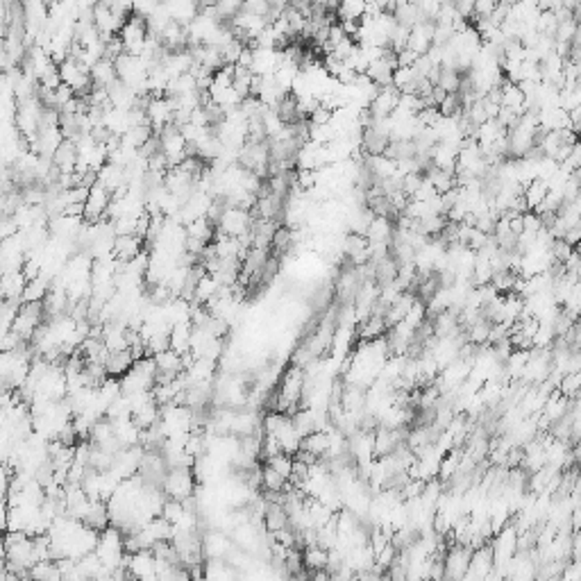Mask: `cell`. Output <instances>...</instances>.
Segmentation results:
<instances>
[{
    "label": "cell",
    "instance_id": "obj_1",
    "mask_svg": "<svg viewBox=\"0 0 581 581\" xmlns=\"http://www.w3.org/2000/svg\"><path fill=\"white\" fill-rule=\"evenodd\" d=\"M41 320H43V304L41 302H23L19 307L16 316H14L12 332L25 343V341L32 339L34 332L39 330Z\"/></svg>",
    "mask_w": 581,
    "mask_h": 581
},
{
    "label": "cell",
    "instance_id": "obj_2",
    "mask_svg": "<svg viewBox=\"0 0 581 581\" xmlns=\"http://www.w3.org/2000/svg\"><path fill=\"white\" fill-rule=\"evenodd\" d=\"M163 495L173 497V500H186L196 490V477H193L191 468H168L166 477L161 481Z\"/></svg>",
    "mask_w": 581,
    "mask_h": 581
},
{
    "label": "cell",
    "instance_id": "obj_3",
    "mask_svg": "<svg viewBox=\"0 0 581 581\" xmlns=\"http://www.w3.org/2000/svg\"><path fill=\"white\" fill-rule=\"evenodd\" d=\"M472 549L461 543L448 545V552L443 554V579H464L468 563H470Z\"/></svg>",
    "mask_w": 581,
    "mask_h": 581
},
{
    "label": "cell",
    "instance_id": "obj_4",
    "mask_svg": "<svg viewBox=\"0 0 581 581\" xmlns=\"http://www.w3.org/2000/svg\"><path fill=\"white\" fill-rule=\"evenodd\" d=\"M252 225V214L241 207H227L223 212L220 220L216 223V232L227 234V236H243L250 232Z\"/></svg>",
    "mask_w": 581,
    "mask_h": 581
},
{
    "label": "cell",
    "instance_id": "obj_5",
    "mask_svg": "<svg viewBox=\"0 0 581 581\" xmlns=\"http://www.w3.org/2000/svg\"><path fill=\"white\" fill-rule=\"evenodd\" d=\"M109 200H111V193L102 184L95 182L91 189H89V198L84 200V212H82L84 223H98L105 218Z\"/></svg>",
    "mask_w": 581,
    "mask_h": 581
},
{
    "label": "cell",
    "instance_id": "obj_6",
    "mask_svg": "<svg viewBox=\"0 0 581 581\" xmlns=\"http://www.w3.org/2000/svg\"><path fill=\"white\" fill-rule=\"evenodd\" d=\"M398 100H400V91L393 84L389 87H382L379 91L372 95V100L368 102V111L372 118H389L393 114V109L398 107Z\"/></svg>",
    "mask_w": 581,
    "mask_h": 581
},
{
    "label": "cell",
    "instance_id": "obj_7",
    "mask_svg": "<svg viewBox=\"0 0 581 581\" xmlns=\"http://www.w3.org/2000/svg\"><path fill=\"white\" fill-rule=\"evenodd\" d=\"M490 570H493V552H490V545L486 543V545L472 549L464 579H488Z\"/></svg>",
    "mask_w": 581,
    "mask_h": 581
},
{
    "label": "cell",
    "instance_id": "obj_8",
    "mask_svg": "<svg viewBox=\"0 0 581 581\" xmlns=\"http://www.w3.org/2000/svg\"><path fill=\"white\" fill-rule=\"evenodd\" d=\"M50 161L59 168V173H73L78 168V146L76 141L64 139L62 144L57 146V150L53 152Z\"/></svg>",
    "mask_w": 581,
    "mask_h": 581
},
{
    "label": "cell",
    "instance_id": "obj_9",
    "mask_svg": "<svg viewBox=\"0 0 581 581\" xmlns=\"http://www.w3.org/2000/svg\"><path fill=\"white\" fill-rule=\"evenodd\" d=\"M144 238L137 234H128V236H116L114 238V259L116 262H130L137 255L144 252Z\"/></svg>",
    "mask_w": 581,
    "mask_h": 581
},
{
    "label": "cell",
    "instance_id": "obj_10",
    "mask_svg": "<svg viewBox=\"0 0 581 581\" xmlns=\"http://www.w3.org/2000/svg\"><path fill=\"white\" fill-rule=\"evenodd\" d=\"M332 337H334V323L332 320H323V323H320V327L318 330L311 334V339H309V352H311V356H320V354H325L327 350H330V345H332Z\"/></svg>",
    "mask_w": 581,
    "mask_h": 581
},
{
    "label": "cell",
    "instance_id": "obj_11",
    "mask_svg": "<svg viewBox=\"0 0 581 581\" xmlns=\"http://www.w3.org/2000/svg\"><path fill=\"white\" fill-rule=\"evenodd\" d=\"M275 438L280 441V448L282 452H286V454H295L297 450H300V441H302V436H300V431L295 429V424L290 418H286L284 422L280 424V429L273 434Z\"/></svg>",
    "mask_w": 581,
    "mask_h": 581
},
{
    "label": "cell",
    "instance_id": "obj_12",
    "mask_svg": "<svg viewBox=\"0 0 581 581\" xmlns=\"http://www.w3.org/2000/svg\"><path fill=\"white\" fill-rule=\"evenodd\" d=\"M111 424H114V436H116V441L121 443V448H132V445L141 443V429L134 424L132 418L111 420Z\"/></svg>",
    "mask_w": 581,
    "mask_h": 581
},
{
    "label": "cell",
    "instance_id": "obj_13",
    "mask_svg": "<svg viewBox=\"0 0 581 581\" xmlns=\"http://www.w3.org/2000/svg\"><path fill=\"white\" fill-rule=\"evenodd\" d=\"M191 332H193L191 320L173 325V327H170V332H168V348L175 350V352H180V354L189 352V348H191Z\"/></svg>",
    "mask_w": 581,
    "mask_h": 581
},
{
    "label": "cell",
    "instance_id": "obj_14",
    "mask_svg": "<svg viewBox=\"0 0 581 581\" xmlns=\"http://www.w3.org/2000/svg\"><path fill=\"white\" fill-rule=\"evenodd\" d=\"M393 232H396V227H393L391 218L375 216L366 229V238H368V243H391Z\"/></svg>",
    "mask_w": 581,
    "mask_h": 581
},
{
    "label": "cell",
    "instance_id": "obj_15",
    "mask_svg": "<svg viewBox=\"0 0 581 581\" xmlns=\"http://www.w3.org/2000/svg\"><path fill=\"white\" fill-rule=\"evenodd\" d=\"M132 363H134V356L130 352V348L128 350H118V352H109L107 361H105L107 375L121 379L125 372L132 368Z\"/></svg>",
    "mask_w": 581,
    "mask_h": 581
},
{
    "label": "cell",
    "instance_id": "obj_16",
    "mask_svg": "<svg viewBox=\"0 0 581 581\" xmlns=\"http://www.w3.org/2000/svg\"><path fill=\"white\" fill-rule=\"evenodd\" d=\"M229 547H232V543H229L220 532H216V529H214V532H209V534H205V538H203V554L205 556H209V558H225Z\"/></svg>",
    "mask_w": 581,
    "mask_h": 581
},
{
    "label": "cell",
    "instance_id": "obj_17",
    "mask_svg": "<svg viewBox=\"0 0 581 581\" xmlns=\"http://www.w3.org/2000/svg\"><path fill=\"white\" fill-rule=\"evenodd\" d=\"M89 76H91L93 87H109L111 82L118 80L114 62H111V59H105V57L95 59L93 66H91V71H89Z\"/></svg>",
    "mask_w": 581,
    "mask_h": 581
},
{
    "label": "cell",
    "instance_id": "obj_18",
    "mask_svg": "<svg viewBox=\"0 0 581 581\" xmlns=\"http://www.w3.org/2000/svg\"><path fill=\"white\" fill-rule=\"evenodd\" d=\"M327 445H330V434H327V429H314V431H309L307 436H302L300 450H307L311 454H316L318 459H323L327 452Z\"/></svg>",
    "mask_w": 581,
    "mask_h": 581
},
{
    "label": "cell",
    "instance_id": "obj_19",
    "mask_svg": "<svg viewBox=\"0 0 581 581\" xmlns=\"http://www.w3.org/2000/svg\"><path fill=\"white\" fill-rule=\"evenodd\" d=\"M288 525V513L284 509V504L280 502H268L266 511H264V527L268 532H277V529Z\"/></svg>",
    "mask_w": 581,
    "mask_h": 581
},
{
    "label": "cell",
    "instance_id": "obj_20",
    "mask_svg": "<svg viewBox=\"0 0 581 581\" xmlns=\"http://www.w3.org/2000/svg\"><path fill=\"white\" fill-rule=\"evenodd\" d=\"M218 288H220V284L214 275H209V273L200 275V280L196 282V290H193V302H200V304L209 302L212 297L218 293Z\"/></svg>",
    "mask_w": 581,
    "mask_h": 581
},
{
    "label": "cell",
    "instance_id": "obj_21",
    "mask_svg": "<svg viewBox=\"0 0 581 581\" xmlns=\"http://www.w3.org/2000/svg\"><path fill=\"white\" fill-rule=\"evenodd\" d=\"M184 229H186V236H193L203 243H212L214 234H216V227L207 220V216H200V218H193L191 223H186Z\"/></svg>",
    "mask_w": 581,
    "mask_h": 581
},
{
    "label": "cell",
    "instance_id": "obj_22",
    "mask_svg": "<svg viewBox=\"0 0 581 581\" xmlns=\"http://www.w3.org/2000/svg\"><path fill=\"white\" fill-rule=\"evenodd\" d=\"M159 405L155 402V398L150 402H146L144 407H139L137 411L132 413V420L134 424H137L139 429H148V427H152L155 422H159Z\"/></svg>",
    "mask_w": 581,
    "mask_h": 581
},
{
    "label": "cell",
    "instance_id": "obj_23",
    "mask_svg": "<svg viewBox=\"0 0 581 581\" xmlns=\"http://www.w3.org/2000/svg\"><path fill=\"white\" fill-rule=\"evenodd\" d=\"M547 189H549L547 182L540 180V177H534L532 182H527L525 189H523V198H525L527 209H536V207L540 205V200L545 198Z\"/></svg>",
    "mask_w": 581,
    "mask_h": 581
},
{
    "label": "cell",
    "instance_id": "obj_24",
    "mask_svg": "<svg viewBox=\"0 0 581 581\" xmlns=\"http://www.w3.org/2000/svg\"><path fill=\"white\" fill-rule=\"evenodd\" d=\"M361 327H359V337L363 341H372V339H379L384 337L386 332V320L384 316H377V314H370L363 320H359Z\"/></svg>",
    "mask_w": 581,
    "mask_h": 581
},
{
    "label": "cell",
    "instance_id": "obj_25",
    "mask_svg": "<svg viewBox=\"0 0 581 581\" xmlns=\"http://www.w3.org/2000/svg\"><path fill=\"white\" fill-rule=\"evenodd\" d=\"M366 3L368 0H341L334 12L339 21H359L366 14Z\"/></svg>",
    "mask_w": 581,
    "mask_h": 581
},
{
    "label": "cell",
    "instance_id": "obj_26",
    "mask_svg": "<svg viewBox=\"0 0 581 581\" xmlns=\"http://www.w3.org/2000/svg\"><path fill=\"white\" fill-rule=\"evenodd\" d=\"M155 363H157V370H163V372H180L182 370V354L180 352H175V350H161V352H157L152 356Z\"/></svg>",
    "mask_w": 581,
    "mask_h": 581
},
{
    "label": "cell",
    "instance_id": "obj_27",
    "mask_svg": "<svg viewBox=\"0 0 581 581\" xmlns=\"http://www.w3.org/2000/svg\"><path fill=\"white\" fill-rule=\"evenodd\" d=\"M459 84H461V73L457 69L441 66L438 78H436V87H441L443 91H448V93H454V91H459Z\"/></svg>",
    "mask_w": 581,
    "mask_h": 581
},
{
    "label": "cell",
    "instance_id": "obj_28",
    "mask_svg": "<svg viewBox=\"0 0 581 581\" xmlns=\"http://www.w3.org/2000/svg\"><path fill=\"white\" fill-rule=\"evenodd\" d=\"M262 486L266 490H271V493H280V490L286 488V479L277 470H275V468H271V466L266 464L262 468Z\"/></svg>",
    "mask_w": 581,
    "mask_h": 581
},
{
    "label": "cell",
    "instance_id": "obj_29",
    "mask_svg": "<svg viewBox=\"0 0 581 581\" xmlns=\"http://www.w3.org/2000/svg\"><path fill=\"white\" fill-rule=\"evenodd\" d=\"M579 386H581V375L579 372H563L561 379H558L556 389L563 393L565 398L575 400L579 396Z\"/></svg>",
    "mask_w": 581,
    "mask_h": 581
},
{
    "label": "cell",
    "instance_id": "obj_30",
    "mask_svg": "<svg viewBox=\"0 0 581 581\" xmlns=\"http://www.w3.org/2000/svg\"><path fill=\"white\" fill-rule=\"evenodd\" d=\"M268 466L275 468L284 479H288L290 477V468H293V454H286V452H280V454H275V457H271L266 461Z\"/></svg>",
    "mask_w": 581,
    "mask_h": 581
},
{
    "label": "cell",
    "instance_id": "obj_31",
    "mask_svg": "<svg viewBox=\"0 0 581 581\" xmlns=\"http://www.w3.org/2000/svg\"><path fill=\"white\" fill-rule=\"evenodd\" d=\"M424 318H427V307H424L422 300H418V297H415V302L411 304V309L407 311V316L402 318V320H405V323L415 332V327H418Z\"/></svg>",
    "mask_w": 581,
    "mask_h": 581
},
{
    "label": "cell",
    "instance_id": "obj_32",
    "mask_svg": "<svg viewBox=\"0 0 581 581\" xmlns=\"http://www.w3.org/2000/svg\"><path fill=\"white\" fill-rule=\"evenodd\" d=\"M579 238H581V227L579 225L568 227L563 232V241L568 243V245H572V248H577V245H579Z\"/></svg>",
    "mask_w": 581,
    "mask_h": 581
},
{
    "label": "cell",
    "instance_id": "obj_33",
    "mask_svg": "<svg viewBox=\"0 0 581 581\" xmlns=\"http://www.w3.org/2000/svg\"><path fill=\"white\" fill-rule=\"evenodd\" d=\"M415 55L413 50H409V48H402L400 53H396V59H398V66H413L415 62Z\"/></svg>",
    "mask_w": 581,
    "mask_h": 581
},
{
    "label": "cell",
    "instance_id": "obj_34",
    "mask_svg": "<svg viewBox=\"0 0 581 581\" xmlns=\"http://www.w3.org/2000/svg\"><path fill=\"white\" fill-rule=\"evenodd\" d=\"M7 511H10V504H7V497L0 495V532L7 529Z\"/></svg>",
    "mask_w": 581,
    "mask_h": 581
}]
</instances>
